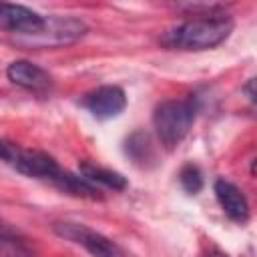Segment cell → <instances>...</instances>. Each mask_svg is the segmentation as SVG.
I'll return each instance as SVG.
<instances>
[{
  "label": "cell",
  "instance_id": "cell-1",
  "mask_svg": "<svg viewBox=\"0 0 257 257\" xmlns=\"http://www.w3.org/2000/svg\"><path fill=\"white\" fill-rule=\"evenodd\" d=\"M233 32V20L225 14H205L185 20L161 36V44L171 50H211L223 44Z\"/></svg>",
  "mask_w": 257,
  "mask_h": 257
},
{
  "label": "cell",
  "instance_id": "cell-2",
  "mask_svg": "<svg viewBox=\"0 0 257 257\" xmlns=\"http://www.w3.org/2000/svg\"><path fill=\"white\" fill-rule=\"evenodd\" d=\"M197 116V100L193 96L163 100L153 112V126L159 143L173 151L189 135Z\"/></svg>",
  "mask_w": 257,
  "mask_h": 257
},
{
  "label": "cell",
  "instance_id": "cell-3",
  "mask_svg": "<svg viewBox=\"0 0 257 257\" xmlns=\"http://www.w3.org/2000/svg\"><path fill=\"white\" fill-rule=\"evenodd\" d=\"M0 161L20 175H26L30 179H42L48 183L60 171L58 163L48 153L26 149L8 139H0Z\"/></svg>",
  "mask_w": 257,
  "mask_h": 257
},
{
  "label": "cell",
  "instance_id": "cell-4",
  "mask_svg": "<svg viewBox=\"0 0 257 257\" xmlns=\"http://www.w3.org/2000/svg\"><path fill=\"white\" fill-rule=\"evenodd\" d=\"M88 32V26L72 16H48L44 18L42 28L24 38H16L18 44L28 48H60L78 42Z\"/></svg>",
  "mask_w": 257,
  "mask_h": 257
},
{
  "label": "cell",
  "instance_id": "cell-5",
  "mask_svg": "<svg viewBox=\"0 0 257 257\" xmlns=\"http://www.w3.org/2000/svg\"><path fill=\"white\" fill-rule=\"evenodd\" d=\"M52 231L60 239L82 247L92 257H126L124 251L112 239H108L106 235L90 229L88 225L74 223V221H56L52 225Z\"/></svg>",
  "mask_w": 257,
  "mask_h": 257
},
{
  "label": "cell",
  "instance_id": "cell-6",
  "mask_svg": "<svg viewBox=\"0 0 257 257\" xmlns=\"http://www.w3.org/2000/svg\"><path fill=\"white\" fill-rule=\"evenodd\" d=\"M82 106L98 120H108L118 116L126 108V94L116 84L98 86L82 96Z\"/></svg>",
  "mask_w": 257,
  "mask_h": 257
},
{
  "label": "cell",
  "instance_id": "cell-7",
  "mask_svg": "<svg viewBox=\"0 0 257 257\" xmlns=\"http://www.w3.org/2000/svg\"><path fill=\"white\" fill-rule=\"evenodd\" d=\"M42 24H44V16H40L36 10L22 4L0 2V30L24 38L36 34L42 28Z\"/></svg>",
  "mask_w": 257,
  "mask_h": 257
},
{
  "label": "cell",
  "instance_id": "cell-8",
  "mask_svg": "<svg viewBox=\"0 0 257 257\" xmlns=\"http://www.w3.org/2000/svg\"><path fill=\"white\" fill-rule=\"evenodd\" d=\"M6 76L12 84L28 90V92H36L42 94L52 86V76L38 64L30 62V60H14L8 64L6 68Z\"/></svg>",
  "mask_w": 257,
  "mask_h": 257
},
{
  "label": "cell",
  "instance_id": "cell-9",
  "mask_svg": "<svg viewBox=\"0 0 257 257\" xmlns=\"http://www.w3.org/2000/svg\"><path fill=\"white\" fill-rule=\"evenodd\" d=\"M213 191H215V197L223 209V213L235 221V223H245L249 219V203H247V197L243 195V191L227 181V179H217L215 185H213Z\"/></svg>",
  "mask_w": 257,
  "mask_h": 257
},
{
  "label": "cell",
  "instance_id": "cell-10",
  "mask_svg": "<svg viewBox=\"0 0 257 257\" xmlns=\"http://www.w3.org/2000/svg\"><path fill=\"white\" fill-rule=\"evenodd\" d=\"M56 189H60L66 195L72 197H80V199H88V201H100L102 193L96 185H92L90 181H86L82 175H74L70 171H58L56 177L50 181Z\"/></svg>",
  "mask_w": 257,
  "mask_h": 257
},
{
  "label": "cell",
  "instance_id": "cell-11",
  "mask_svg": "<svg viewBox=\"0 0 257 257\" xmlns=\"http://www.w3.org/2000/svg\"><path fill=\"white\" fill-rule=\"evenodd\" d=\"M80 175L90 181L92 185L96 187H104V189H112V191H122L126 189V179L116 173V171H110V169H104L100 165H94V163H80Z\"/></svg>",
  "mask_w": 257,
  "mask_h": 257
},
{
  "label": "cell",
  "instance_id": "cell-12",
  "mask_svg": "<svg viewBox=\"0 0 257 257\" xmlns=\"http://www.w3.org/2000/svg\"><path fill=\"white\" fill-rule=\"evenodd\" d=\"M0 257H36L26 239L0 219Z\"/></svg>",
  "mask_w": 257,
  "mask_h": 257
},
{
  "label": "cell",
  "instance_id": "cell-13",
  "mask_svg": "<svg viewBox=\"0 0 257 257\" xmlns=\"http://www.w3.org/2000/svg\"><path fill=\"white\" fill-rule=\"evenodd\" d=\"M126 155L137 165H143V167L149 161H153L155 159V151H153V145H151L149 135H145V133H133L126 139Z\"/></svg>",
  "mask_w": 257,
  "mask_h": 257
},
{
  "label": "cell",
  "instance_id": "cell-14",
  "mask_svg": "<svg viewBox=\"0 0 257 257\" xmlns=\"http://www.w3.org/2000/svg\"><path fill=\"white\" fill-rule=\"evenodd\" d=\"M179 183L189 195H197L203 189V173H201V169L197 165H193V163H187L179 171Z\"/></svg>",
  "mask_w": 257,
  "mask_h": 257
},
{
  "label": "cell",
  "instance_id": "cell-15",
  "mask_svg": "<svg viewBox=\"0 0 257 257\" xmlns=\"http://www.w3.org/2000/svg\"><path fill=\"white\" fill-rule=\"evenodd\" d=\"M243 90L247 92V98H249V102L253 104V100H255V90H253V78H249V80H247V84L243 86Z\"/></svg>",
  "mask_w": 257,
  "mask_h": 257
},
{
  "label": "cell",
  "instance_id": "cell-16",
  "mask_svg": "<svg viewBox=\"0 0 257 257\" xmlns=\"http://www.w3.org/2000/svg\"><path fill=\"white\" fill-rule=\"evenodd\" d=\"M205 257H229V255L223 253L221 249H209V251L205 253Z\"/></svg>",
  "mask_w": 257,
  "mask_h": 257
}]
</instances>
